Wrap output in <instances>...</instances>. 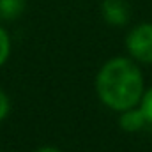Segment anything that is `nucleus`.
Wrapping results in <instances>:
<instances>
[{
	"instance_id": "obj_4",
	"label": "nucleus",
	"mask_w": 152,
	"mask_h": 152,
	"mask_svg": "<svg viewBox=\"0 0 152 152\" xmlns=\"http://www.w3.org/2000/svg\"><path fill=\"white\" fill-rule=\"evenodd\" d=\"M120 113L122 115L118 118V126L126 133H136V131H140V129H143L147 126V118H145L143 112L140 108H136V106L127 108V110H124Z\"/></svg>"
},
{
	"instance_id": "obj_5",
	"label": "nucleus",
	"mask_w": 152,
	"mask_h": 152,
	"mask_svg": "<svg viewBox=\"0 0 152 152\" xmlns=\"http://www.w3.org/2000/svg\"><path fill=\"white\" fill-rule=\"evenodd\" d=\"M27 0H0V20L14 21L25 11Z\"/></svg>"
},
{
	"instance_id": "obj_9",
	"label": "nucleus",
	"mask_w": 152,
	"mask_h": 152,
	"mask_svg": "<svg viewBox=\"0 0 152 152\" xmlns=\"http://www.w3.org/2000/svg\"><path fill=\"white\" fill-rule=\"evenodd\" d=\"M36 152H62V151L57 149V147H41V149H37Z\"/></svg>"
},
{
	"instance_id": "obj_6",
	"label": "nucleus",
	"mask_w": 152,
	"mask_h": 152,
	"mask_svg": "<svg viewBox=\"0 0 152 152\" xmlns=\"http://www.w3.org/2000/svg\"><path fill=\"white\" fill-rule=\"evenodd\" d=\"M11 55V37L4 27H0V67L7 62Z\"/></svg>"
},
{
	"instance_id": "obj_1",
	"label": "nucleus",
	"mask_w": 152,
	"mask_h": 152,
	"mask_svg": "<svg viewBox=\"0 0 152 152\" xmlns=\"http://www.w3.org/2000/svg\"><path fill=\"white\" fill-rule=\"evenodd\" d=\"M96 90L99 99L115 112L133 108L145 92L142 71L131 58H110L97 73Z\"/></svg>"
},
{
	"instance_id": "obj_7",
	"label": "nucleus",
	"mask_w": 152,
	"mask_h": 152,
	"mask_svg": "<svg viewBox=\"0 0 152 152\" xmlns=\"http://www.w3.org/2000/svg\"><path fill=\"white\" fill-rule=\"evenodd\" d=\"M140 110L145 115L147 124H152V88H149L147 92H143V96L140 99Z\"/></svg>"
},
{
	"instance_id": "obj_2",
	"label": "nucleus",
	"mask_w": 152,
	"mask_h": 152,
	"mask_svg": "<svg viewBox=\"0 0 152 152\" xmlns=\"http://www.w3.org/2000/svg\"><path fill=\"white\" fill-rule=\"evenodd\" d=\"M126 48L136 62L152 64V23L134 27L126 37Z\"/></svg>"
},
{
	"instance_id": "obj_3",
	"label": "nucleus",
	"mask_w": 152,
	"mask_h": 152,
	"mask_svg": "<svg viewBox=\"0 0 152 152\" xmlns=\"http://www.w3.org/2000/svg\"><path fill=\"white\" fill-rule=\"evenodd\" d=\"M101 14L108 25L122 27L131 18V7L126 0H104L101 4Z\"/></svg>"
},
{
	"instance_id": "obj_8",
	"label": "nucleus",
	"mask_w": 152,
	"mask_h": 152,
	"mask_svg": "<svg viewBox=\"0 0 152 152\" xmlns=\"http://www.w3.org/2000/svg\"><path fill=\"white\" fill-rule=\"evenodd\" d=\"M9 110H11V101L7 97V94L0 88V122L9 115Z\"/></svg>"
}]
</instances>
